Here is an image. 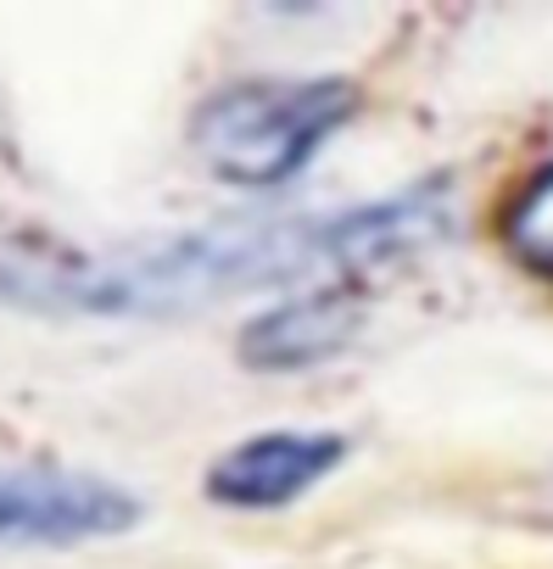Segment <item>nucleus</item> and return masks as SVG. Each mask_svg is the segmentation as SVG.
Instances as JSON below:
<instances>
[{
	"mask_svg": "<svg viewBox=\"0 0 553 569\" xmlns=\"http://www.w3.org/2000/svg\"><path fill=\"white\" fill-rule=\"evenodd\" d=\"M336 268L330 218H229L213 229L90 251L57 234L0 240V297L40 313H174L251 284H280L308 268Z\"/></svg>",
	"mask_w": 553,
	"mask_h": 569,
	"instance_id": "1",
	"label": "nucleus"
},
{
	"mask_svg": "<svg viewBox=\"0 0 553 569\" xmlns=\"http://www.w3.org/2000/svg\"><path fill=\"white\" fill-rule=\"evenodd\" d=\"M347 79H251L201 101L190 123L196 157L229 184H280L353 118Z\"/></svg>",
	"mask_w": 553,
	"mask_h": 569,
	"instance_id": "2",
	"label": "nucleus"
},
{
	"mask_svg": "<svg viewBox=\"0 0 553 569\" xmlns=\"http://www.w3.org/2000/svg\"><path fill=\"white\" fill-rule=\"evenodd\" d=\"M135 519H140L135 491L101 475L51 469V463H0V541L73 547V541L118 536Z\"/></svg>",
	"mask_w": 553,
	"mask_h": 569,
	"instance_id": "3",
	"label": "nucleus"
},
{
	"mask_svg": "<svg viewBox=\"0 0 553 569\" xmlns=\"http://www.w3.org/2000/svg\"><path fill=\"white\" fill-rule=\"evenodd\" d=\"M347 458V441L330 430H268L229 447L207 469V497L229 508H280L319 486Z\"/></svg>",
	"mask_w": 553,
	"mask_h": 569,
	"instance_id": "4",
	"label": "nucleus"
},
{
	"mask_svg": "<svg viewBox=\"0 0 553 569\" xmlns=\"http://www.w3.org/2000/svg\"><path fill=\"white\" fill-rule=\"evenodd\" d=\"M364 325V308L347 291H303L240 330V358L251 369H308L336 358Z\"/></svg>",
	"mask_w": 553,
	"mask_h": 569,
	"instance_id": "5",
	"label": "nucleus"
},
{
	"mask_svg": "<svg viewBox=\"0 0 553 569\" xmlns=\"http://www.w3.org/2000/svg\"><path fill=\"white\" fill-rule=\"evenodd\" d=\"M503 240H508V251H514L531 273L553 279V162L536 168V173L525 179V190L508 201V212H503Z\"/></svg>",
	"mask_w": 553,
	"mask_h": 569,
	"instance_id": "6",
	"label": "nucleus"
}]
</instances>
